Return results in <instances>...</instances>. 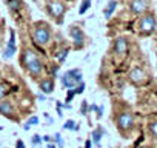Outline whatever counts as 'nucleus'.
<instances>
[{
	"label": "nucleus",
	"instance_id": "obj_1",
	"mask_svg": "<svg viewBox=\"0 0 157 148\" xmlns=\"http://www.w3.org/2000/svg\"><path fill=\"white\" fill-rule=\"evenodd\" d=\"M139 29H140V34H143V36L152 34L155 31V17L151 14L143 16L139 22Z\"/></svg>",
	"mask_w": 157,
	"mask_h": 148
},
{
	"label": "nucleus",
	"instance_id": "obj_2",
	"mask_svg": "<svg viewBox=\"0 0 157 148\" xmlns=\"http://www.w3.org/2000/svg\"><path fill=\"white\" fill-rule=\"evenodd\" d=\"M78 82H82V72L78 69H71L62 77V84L66 88H74L75 84H78Z\"/></svg>",
	"mask_w": 157,
	"mask_h": 148
},
{
	"label": "nucleus",
	"instance_id": "obj_3",
	"mask_svg": "<svg viewBox=\"0 0 157 148\" xmlns=\"http://www.w3.org/2000/svg\"><path fill=\"white\" fill-rule=\"evenodd\" d=\"M49 39H51V33H49V29H48L46 26L40 25V26L36 28V31H34V42H36V43H39V45H46V43L49 42Z\"/></svg>",
	"mask_w": 157,
	"mask_h": 148
},
{
	"label": "nucleus",
	"instance_id": "obj_4",
	"mask_svg": "<svg viewBox=\"0 0 157 148\" xmlns=\"http://www.w3.org/2000/svg\"><path fill=\"white\" fill-rule=\"evenodd\" d=\"M69 36L72 37V43L77 49H80L83 48L85 45V34L82 33V29L78 28V26H71L69 28Z\"/></svg>",
	"mask_w": 157,
	"mask_h": 148
},
{
	"label": "nucleus",
	"instance_id": "obj_5",
	"mask_svg": "<svg viewBox=\"0 0 157 148\" xmlns=\"http://www.w3.org/2000/svg\"><path fill=\"white\" fill-rule=\"evenodd\" d=\"M65 10H66L65 5L62 2H59V0H52V2L48 3V11L51 13L52 17H56L60 22H62V16L65 14Z\"/></svg>",
	"mask_w": 157,
	"mask_h": 148
},
{
	"label": "nucleus",
	"instance_id": "obj_6",
	"mask_svg": "<svg viewBox=\"0 0 157 148\" xmlns=\"http://www.w3.org/2000/svg\"><path fill=\"white\" fill-rule=\"evenodd\" d=\"M117 125L120 130H131L134 125V116L131 113H122L117 117Z\"/></svg>",
	"mask_w": 157,
	"mask_h": 148
},
{
	"label": "nucleus",
	"instance_id": "obj_7",
	"mask_svg": "<svg viewBox=\"0 0 157 148\" xmlns=\"http://www.w3.org/2000/svg\"><path fill=\"white\" fill-rule=\"evenodd\" d=\"M146 72L142 69V68H134L131 72H129V80L134 84V85H143L145 80H146Z\"/></svg>",
	"mask_w": 157,
	"mask_h": 148
},
{
	"label": "nucleus",
	"instance_id": "obj_8",
	"mask_svg": "<svg viewBox=\"0 0 157 148\" xmlns=\"http://www.w3.org/2000/svg\"><path fill=\"white\" fill-rule=\"evenodd\" d=\"M114 53L117 56H125L128 53V40L125 37H119L114 43Z\"/></svg>",
	"mask_w": 157,
	"mask_h": 148
},
{
	"label": "nucleus",
	"instance_id": "obj_9",
	"mask_svg": "<svg viewBox=\"0 0 157 148\" xmlns=\"http://www.w3.org/2000/svg\"><path fill=\"white\" fill-rule=\"evenodd\" d=\"M146 6H148L146 0H131V3H129L131 11L136 13V14H142V13H145V11H146Z\"/></svg>",
	"mask_w": 157,
	"mask_h": 148
},
{
	"label": "nucleus",
	"instance_id": "obj_10",
	"mask_svg": "<svg viewBox=\"0 0 157 148\" xmlns=\"http://www.w3.org/2000/svg\"><path fill=\"white\" fill-rule=\"evenodd\" d=\"M42 68H43V66H42V62H40L39 59L34 60V62H31V63L26 66V69L29 71V74H31V76H34V77L39 76V74L42 72Z\"/></svg>",
	"mask_w": 157,
	"mask_h": 148
},
{
	"label": "nucleus",
	"instance_id": "obj_11",
	"mask_svg": "<svg viewBox=\"0 0 157 148\" xmlns=\"http://www.w3.org/2000/svg\"><path fill=\"white\" fill-rule=\"evenodd\" d=\"M39 57H37V54L34 53V51H31V49H26L25 53H23V56H22V63L25 65V68L31 63V62H34V60H37Z\"/></svg>",
	"mask_w": 157,
	"mask_h": 148
},
{
	"label": "nucleus",
	"instance_id": "obj_12",
	"mask_svg": "<svg viewBox=\"0 0 157 148\" xmlns=\"http://www.w3.org/2000/svg\"><path fill=\"white\" fill-rule=\"evenodd\" d=\"M40 90L45 93V94H51L54 91V82L51 79H46V80H42L40 84Z\"/></svg>",
	"mask_w": 157,
	"mask_h": 148
},
{
	"label": "nucleus",
	"instance_id": "obj_13",
	"mask_svg": "<svg viewBox=\"0 0 157 148\" xmlns=\"http://www.w3.org/2000/svg\"><path fill=\"white\" fill-rule=\"evenodd\" d=\"M14 111L11 102H0V114H5V116H11Z\"/></svg>",
	"mask_w": 157,
	"mask_h": 148
},
{
	"label": "nucleus",
	"instance_id": "obj_14",
	"mask_svg": "<svg viewBox=\"0 0 157 148\" xmlns=\"http://www.w3.org/2000/svg\"><path fill=\"white\" fill-rule=\"evenodd\" d=\"M116 6H117V2H114V0H111V2L108 3V6H106V8H105V11H103V14H105V17H106V19H109V17L113 16V13H114Z\"/></svg>",
	"mask_w": 157,
	"mask_h": 148
},
{
	"label": "nucleus",
	"instance_id": "obj_15",
	"mask_svg": "<svg viewBox=\"0 0 157 148\" xmlns=\"http://www.w3.org/2000/svg\"><path fill=\"white\" fill-rule=\"evenodd\" d=\"M8 6L11 11H19L22 8V2L20 0H8Z\"/></svg>",
	"mask_w": 157,
	"mask_h": 148
},
{
	"label": "nucleus",
	"instance_id": "obj_16",
	"mask_svg": "<svg viewBox=\"0 0 157 148\" xmlns=\"http://www.w3.org/2000/svg\"><path fill=\"white\" fill-rule=\"evenodd\" d=\"M90 6H91V0H83L82 2V5H80V8H78V14H85L88 10H90Z\"/></svg>",
	"mask_w": 157,
	"mask_h": 148
},
{
	"label": "nucleus",
	"instance_id": "obj_17",
	"mask_svg": "<svg viewBox=\"0 0 157 148\" xmlns=\"http://www.w3.org/2000/svg\"><path fill=\"white\" fill-rule=\"evenodd\" d=\"M14 53H16V45H11V43H8V48H6V51H5L3 57H5V59H10L11 56H14Z\"/></svg>",
	"mask_w": 157,
	"mask_h": 148
},
{
	"label": "nucleus",
	"instance_id": "obj_18",
	"mask_svg": "<svg viewBox=\"0 0 157 148\" xmlns=\"http://www.w3.org/2000/svg\"><path fill=\"white\" fill-rule=\"evenodd\" d=\"M102 133H105L103 130H100V131H93V142L96 143V145H99L100 143V137H102Z\"/></svg>",
	"mask_w": 157,
	"mask_h": 148
},
{
	"label": "nucleus",
	"instance_id": "obj_19",
	"mask_svg": "<svg viewBox=\"0 0 157 148\" xmlns=\"http://www.w3.org/2000/svg\"><path fill=\"white\" fill-rule=\"evenodd\" d=\"M63 128H66V130H74V131L78 130V127H77V123H75L74 120H66L65 125H63Z\"/></svg>",
	"mask_w": 157,
	"mask_h": 148
},
{
	"label": "nucleus",
	"instance_id": "obj_20",
	"mask_svg": "<svg viewBox=\"0 0 157 148\" xmlns=\"http://www.w3.org/2000/svg\"><path fill=\"white\" fill-rule=\"evenodd\" d=\"M68 49H62V51H59V54H57V59L60 60V62H63L65 59H66V56H68Z\"/></svg>",
	"mask_w": 157,
	"mask_h": 148
},
{
	"label": "nucleus",
	"instance_id": "obj_21",
	"mask_svg": "<svg viewBox=\"0 0 157 148\" xmlns=\"http://www.w3.org/2000/svg\"><path fill=\"white\" fill-rule=\"evenodd\" d=\"M149 131H151V134H152L154 137H157V120L149 125Z\"/></svg>",
	"mask_w": 157,
	"mask_h": 148
},
{
	"label": "nucleus",
	"instance_id": "obj_22",
	"mask_svg": "<svg viewBox=\"0 0 157 148\" xmlns=\"http://www.w3.org/2000/svg\"><path fill=\"white\" fill-rule=\"evenodd\" d=\"M75 96V90L74 88H69V91H68V96H66V102L69 103L71 100H72V97Z\"/></svg>",
	"mask_w": 157,
	"mask_h": 148
},
{
	"label": "nucleus",
	"instance_id": "obj_23",
	"mask_svg": "<svg viewBox=\"0 0 157 148\" xmlns=\"http://www.w3.org/2000/svg\"><path fill=\"white\" fill-rule=\"evenodd\" d=\"M83 90H85V84H83V82H78V87H77V90H75V94L83 93Z\"/></svg>",
	"mask_w": 157,
	"mask_h": 148
},
{
	"label": "nucleus",
	"instance_id": "obj_24",
	"mask_svg": "<svg viewBox=\"0 0 157 148\" xmlns=\"http://www.w3.org/2000/svg\"><path fill=\"white\" fill-rule=\"evenodd\" d=\"M31 142H33L34 145H39V143L42 142V137H40L39 134H36V136H33V139H31Z\"/></svg>",
	"mask_w": 157,
	"mask_h": 148
},
{
	"label": "nucleus",
	"instance_id": "obj_25",
	"mask_svg": "<svg viewBox=\"0 0 157 148\" xmlns=\"http://www.w3.org/2000/svg\"><path fill=\"white\" fill-rule=\"evenodd\" d=\"M86 111H88V103L83 100V102H82V107H80V113H82V114H86Z\"/></svg>",
	"mask_w": 157,
	"mask_h": 148
},
{
	"label": "nucleus",
	"instance_id": "obj_26",
	"mask_svg": "<svg viewBox=\"0 0 157 148\" xmlns=\"http://www.w3.org/2000/svg\"><path fill=\"white\" fill-rule=\"evenodd\" d=\"M54 140H56L59 145H63V139H62V136H60L59 133H56V134H54Z\"/></svg>",
	"mask_w": 157,
	"mask_h": 148
},
{
	"label": "nucleus",
	"instance_id": "obj_27",
	"mask_svg": "<svg viewBox=\"0 0 157 148\" xmlns=\"http://www.w3.org/2000/svg\"><path fill=\"white\" fill-rule=\"evenodd\" d=\"M26 123H28V125L31 127V125H34V123H39V119H37L36 116H33V117H29V120H28Z\"/></svg>",
	"mask_w": 157,
	"mask_h": 148
},
{
	"label": "nucleus",
	"instance_id": "obj_28",
	"mask_svg": "<svg viewBox=\"0 0 157 148\" xmlns=\"http://www.w3.org/2000/svg\"><path fill=\"white\" fill-rule=\"evenodd\" d=\"M5 94H6V88H5L3 85H0V99H2Z\"/></svg>",
	"mask_w": 157,
	"mask_h": 148
},
{
	"label": "nucleus",
	"instance_id": "obj_29",
	"mask_svg": "<svg viewBox=\"0 0 157 148\" xmlns=\"http://www.w3.org/2000/svg\"><path fill=\"white\" fill-rule=\"evenodd\" d=\"M17 148H25V143L22 140H17Z\"/></svg>",
	"mask_w": 157,
	"mask_h": 148
},
{
	"label": "nucleus",
	"instance_id": "obj_30",
	"mask_svg": "<svg viewBox=\"0 0 157 148\" xmlns=\"http://www.w3.org/2000/svg\"><path fill=\"white\" fill-rule=\"evenodd\" d=\"M88 110H90V111H96V110H97V105H91Z\"/></svg>",
	"mask_w": 157,
	"mask_h": 148
},
{
	"label": "nucleus",
	"instance_id": "obj_31",
	"mask_svg": "<svg viewBox=\"0 0 157 148\" xmlns=\"http://www.w3.org/2000/svg\"><path fill=\"white\" fill-rule=\"evenodd\" d=\"M42 140H45V142H51V137H49V136H45V137H42Z\"/></svg>",
	"mask_w": 157,
	"mask_h": 148
},
{
	"label": "nucleus",
	"instance_id": "obj_32",
	"mask_svg": "<svg viewBox=\"0 0 157 148\" xmlns=\"http://www.w3.org/2000/svg\"><path fill=\"white\" fill-rule=\"evenodd\" d=\"M57 69H59V66H54L52 68V74H54V76H57Z\"/></svg>",
	"mask_w": 157,
	"mask_h": 148
},
{
	"label": "nucleus",
	"instance_id": "obj_33",
	"mask_svg": "<svg viewBox=\"0 0 157 148\" xmlns=\"http://www.w3.org/2000/svg\"><path fill=\"white\" fill-rule=\"evenodd\" d=\"M39 100H45V96L43 94H39Z\"/></svg>",
	"mask_w": 157,
	"mask_h": 148
},
{
	"label": "nucleus",
	"instance_id": "obj_34",
	"mask_svg": "<svg viewBox=\"0 0 157 148\" xmlns=\"http://www.w3.org/2000/svg\"><path fill=\"white\" fill-rule=\"evenodd\" d=\"M85 148H91V142H90V140L86 142V145H85Z\"/></svg>",
	"mask_w": 157,
	"mask_h": 148
},
{
	"label": "nucleus",
	"instance_id": "obj_35",
	"mask_svg": "<svg viewBox=\"0 0 157 148\" xmlns=\"http://www.w3.org/2000/svg\"><path fill=\"white\" fill-rule=\"evenodd\" d=\"M48 148H56V146L54 145H48Z\"/></svg>",
	"mask_w": 157,
	"mask_h": 148
},
{
	"label": "nucleus",
	"instance_id": "obj_36",
	"mask_svg": "<svg viewBox=\"0 0 157 148\" xmlns=\"http://www.w3.org/2000/svg\"><path fill=\"white\" fill-rule=\"evenodd\" d=\"M60 148H63V145H60Z\"/></svg>",
	"mask_w": 157,
	"mask_h": 148
}]
</instances>
